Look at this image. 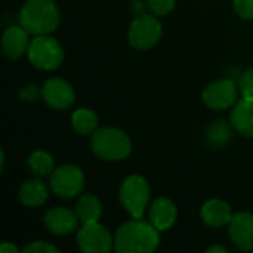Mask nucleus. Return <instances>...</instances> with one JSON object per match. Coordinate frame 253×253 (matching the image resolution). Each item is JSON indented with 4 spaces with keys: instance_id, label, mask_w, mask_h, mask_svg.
I'll list each match as a JSON object with an SVG mask.
<instances>
[{
    "instance_id": "obj_1",
    "label": "nucleus",
    "mask_w": 253,
    "mask_h": 253,
    "mask_svg": "<svg viewBox=\"0 0 253 253\" xmlns=\"http://www.w3.org/2000/svg\"><path fill=\"white\" fill-rule=\"evenodd\" d=\"M159 231L153 224L135 219L122 225L114 239V249L119 253H150L160 243Z\"/></svg>"
},
{
    "instance_id": "obj_2",
    "label": "nucleus",
    "mask_w": 253,
    "mask_h": 253,
    "mask_svg": "<svg viewBox=\"0 0 253 253\" xmlns=\"http://www.w3.org/2000/svg\"><path fill=\"white\" fill-rule=\"evenodd\" d=\"M19 22L33 36L49 34L59 24V10L52 0H27Z\"/></svg>"
},
{
    "instance_id": "obj_3",
    "label": "nucleus",
    "mask_w": 253,
    "mask_h": 253,
    "mask_svg": "<svg viewBox=\"0 0 253 253\" xmlns=\"http://www.w3.org/2000/svg\"><path fill=\"white\" fill-rule=\"evenodd\" d=\"M92 150L98 157L116 162L129 156L132 144L125 132L113 127H104L96 130L92 136Z\"/></svg>"
},
{
    "instance_id": "obj_4",
    "label": "nucleus",
    "mask_w": 253,
    "mask_h": 253,
    "mask_svg": "<svg viewBox=\"0 0 253 253\" xmlns=\"http://www.w3.org/2000/svg\"><path fill=\"white\" fill-rule=\"evenodd\" d=\"M27 53L30 62L36 68L47 71L58 68L64 58V52L59 43L53 37H49L47 34L36 36L30 42Z\"/></svg>"
},
{
    "instance_id": "obj_5",
    "label": "nucleus",
    "mask_w": 253,
    "mask_h": 253,
    "mask_svg": "<svg viewBox=\"0 0 253 253\" xmlns=\"http://www.w3.org/2000/svg\"><path fill=\"white\" fill-rule=\"evenodd\" d=\"M148 200L150 187L142 176L132 175L123 181L120 187V202L135 219H141Z\"/></svg>"
},
{
    "instance_id": "obj_6",
    "label": "nucleus",
    "mask_w": 253,
    "mask_h": 253,
    "mask_svg": "<svg viewBox=\"0 0 253 253\" xmlns=\"http://www.w3.org/2000/svg\"><path fill=\"white\" fill-rule=\"evenodd\" d=\"M52 191L62 199H73L79 196L84 187L83 172L73 165H65L55 169L50 175Z\"/></svg>"
},
{
    "instance_id": "obj_7",
    "label": "nucleus",
    "mask_w": 253,
    "mask_h": 253,
    "mask_svg": "<svg viewBox=\"0 0 253 253\" xmlns=\"http://www.w3.org/2000/svg\"><path fill=\"white\" fill-rule=\"evenodd\" d=\"M162 36V24L156 16L141 15L138 16L129 28V43L136 49L153 47Z\"/></svg>"
},
{
    "instance_id": "obj_8",
    "label": "nucleus",
    "mask_w": 253,
    "mask_h": 253,
    "mask_svg": "<svg viewBox=\"0 0 253 253\" xmlns=\"http://www.w3.org/2000/svg\"><path fill=\"white\" fill-rule=\"evenodd\" d=\"M77 243L80 251L86 253H105L113 248L110 233L98 222L83 224L77 233Z\"/></svg>"
},
{
    "instance_id": "obj_9",
    "label": "nucleus",
    "mask_w": 253,
    "mask_h": 253,
    "mask_svg": "<svg viewBox=\"0 0 253 253\" xmlns=\"http://www.w3.org/2000/svg\"><path fill=\"white\" fill-rule=\"evenodd\" d=\"M237 87L233 80L224 79L211 83L203 92V101L213 110H225L236 104Z\"/></svg>"
},
{
    "instance_id": "obj_10",
    "label": "nucleus",
    "mask_w": 253,
    "mask_h": 253,
    "mask_svg": "<svg viewBox=\"0 0 253 253\" xmlns=\"http://www.w3.org/2000/svg\"><path fill=\"white\" fill-rule=\"evenodd\" d=\"M42 96L44 102L55 110H65L74 102V90L62 79H50L43 84Z\"/></svg>"
},
{
    "instance_id": "obj_11",
    "label": "nucleus",
    "mask_w": 253,
    "mask_h": 253,
    "mask_svg": "<svg viewBox=\"0 0 253 253\" xmlns=\"http://www.w3.org/2000/svg\"><path fill=\"white\" fill-rule=\"evenodd\" d=\"M230 225V237L242 251H253V215L237 213L233 216Z\"/></svg>"
},
{
    "instance_id": "obj_12",
    "label": "nucleus",
    "mask_w": 253,
    "mask_h": 253,
    "mask_svg": "<svg viewBox=\"0 0 253 253\" xmlns=\"http://www.w3.org/2000/svg\"><path fill=\"white\" fill-rule=\"evenodd\" d=\"M79 221L80 219L77 213L65 208H53L44 216L46 228L56 236H65L73 233L77 228Z\"/></svg>"
},
{
    "instance_id": "obj_13",
    "label": "nucleus",
    "mask_w": 253,
    "mask_h": 253,
    "mask_svg": "<svg viewBox=\"0 0 253 253\" xmlns=\"http://www.w3.org/2000/svg\"><path fill=\"white\" fill-rule=\"evenodd\" d=\"M28 31L24 27H9L3 34V52L10 59L21 58L30 46Z\"/></svg>"
},
{
    "instance_id": "obj_14",
    "label": "nucleus",
    "mask_w": 253,
    "mask_h": 253,
    "mask_svg": "<svg viewBox=\"0 0 253 253\" xmlns=\"http://www.w3.org/2000/svg\"><path fill=\"white\" fill-rule=\"evenodd\" d=\"M150 219H151V224L157 230L160 231L169 230L176 221L175 205L169 199H165V197L154 200L150 209Z\"/></svg>"
},
{
    "instance_id": "obj_15",
    "label": "nucleus",
    "mask_w": 253,
    "mask_h": 253,
    "mask_svg": "<svg viewBox=\"0 0 253 253\" xmlns=\"http://www.w3.org/2000/svg\"><path fill=\"white\" fill-rule=\"evenodd\" d=\"M231 123L239 133L253 138V99L243 98L236 102L231 111Z\"/></svg>"
},
{
    "instance_id": "obj_16",
    "label": "nucleus",
    "mask_w": 253,
    "mask_h": 253,
    "mask_svg": "<svg viewBox=\"0 0 253 253\" xmlns=\"http://www.w3.org/2000/svg\"><path fill=\"white\" fill-rule=\"evenodd\" d=\"M202 219L211 227H224L231 222L233 213L225 202L209 200L202 208Z\"/></svg>"
},
{
    "instance_id": "obj_17",
    "label": "nucleus",
    "mask_w": 253,
    "mask_h": 253,
    "mask_svg": "<svg viewBox=\"0 0 253 253\" xmlns=\"http://www.w3.org/2000/svg\"><path fill=\"white\" fill-rule=\"evenodd\" d=\"M19 199L25 206L37 208L42 206L47 199V188L39 179H30L21 185Z\"/></svg>"
},
{
    "instance_id": "obj_18",
    "label": "nucleus",
    "mask_w": 253,
    "mask_h": 253,
    "mask_svg": "<svg viewBox=\"0 0 253 253\" xmlns=\"http://www.w3.org/2000/svg\"><path fill=\"white\" fill-rule=\"evenodd\" d=\"M76 213L82 224H90V222H98L102 213L101 202L98 197L92 194H84L80 197L77 206H76Z\"/></svg>"
},
{
    "instance_id": "obj_19",
    "label": "nucleus",
    "mask_w": 253,
    "mask_h": 253,
    "mask_svg": "<svg viewBox=\"0 0 253 253\" xmlns=\"http://www.w3.org/2000/svg\"><path fill=\"white\" fill-rule=\"evenodd\" d=\"M71 123H73V127L77 133L89 135L95 130V127L98 125V119H96V114L93 111H90L87 108H80V110L73 113Z\"/></svg>"
},
{
    "instance_id": "obj_20",
    "label": "nucleus",
    "mask_w": 253,
    "mask_h": 253,
    "mask_svg": "<svg viewBox=\"0 0 253 253\" xmlns=\"http://www.w3.org/2000/svg\"><path fill=\"white\" fill-rule=\"evenodd\" d=\"M28 168L36 173V175H47L53 170V159L50 154H47L46 151H34L30 157H28Z\"/></svg>"
},
{
    "instance_id": "obj_21",
    "label": "nucleus",
    "mask_w": 253,
    "mask_h": 253,
    "mask_svg": "<svg viewBox=\"0 0 253 253\" xmlns=\"http://www.w3.org/2000/svg\"><path fill=\"white\" fill-rule=\"evenodd\" d=\"M208 142L213 147H222L225 145L230 138H231V129L228 126L227 122L224 120H219L216 123H213L209 130H208Z\"/></svg>"
},
{
    "instance_id": "obj_22",
    "label": "nucleus",
    "mask_w": 253,
    "mask_h": 253,
    "mask_svg": "<svg viewBox=\"0 0 253 253\" xmlns=\"http://www.w3.org/2000/svg\"><path fill=\"white\" fill-rule=\"evenodd\" d=\"M239 86H240V90H242L243 98L253 99V68L246 70L242 74L240 82H239Z\"/></svg>"
},
{
    "instance_id": "obj_23",
    "label": "nucleus",
    "mask_w": 253,
    "mask_h": 253,
    "mask_svg": "<svg viewBox=\"0 0 253 253\" xmlns=\"http://www.w3.org/2000/svg\"><path fill=\"white\" fill-rule=\"evenodd\" d=\"M175 6V0H148V7L157 16L169 13Z\"/></svg>"
},
{
    "instance_id": "obj_24",
    "label": "nucleus",
    "mask_w": 253,
    "mask_h": 253,
    "mask_svg": "<svg viewBox=\"0 0 253 253\" xmlns=\"http://www.w3.org/2000/svg\"><path fill=\"white\" fill-rule=\"evenodd\" d=\"M234 9L242 18L253 19V0H234Z\"/></svg>"
},
{
    "instance_id": "obj_25",
    "label": "nucleus",
    "mask_w": 253,
    "mask_h": 253,
    "mask_svg": "<svg viewBox=\"0 0 253 253\" xmlns=\"http://www.w3.org/2000/svg\"><path fill=\"white\" fill-rule=\"evenodd\" d=\"M25 253H58V249L55 246H52L47 242H34L31 245H28L25 249Z\"/></svg>"
},
{
    "instance_id": "obj_26",
    "label": "nucleus",
    "mask_w": 253,
    "mask_h": 253,
    "mask_svg": "<svg viewBox=\"0 0 253 253\" xmlns=\"http://www.w3.org/2000/svg\"><path fill=\"white\" fill-rule=\"evenodd\" d=\"M0 252L1 253H18V249H16L13 245H10V243H3V245L0 246Z\"/></svg>"
},
{
    "instance_id": "obj_27",
    "label": "nucleus",
    "mask_w": 253,
    "mask_h": 253,
    "mask_svg": "<svg viewBox=\"0 0 253 253\" xmlns=\"http://www.w3.org/2000/svg\"><path fill=\"white\" fill-rule=\"evenodd\" d=\"M208 253H227V249L222 246H212L208 249Z\"/></svg>"
}]
</instances>
